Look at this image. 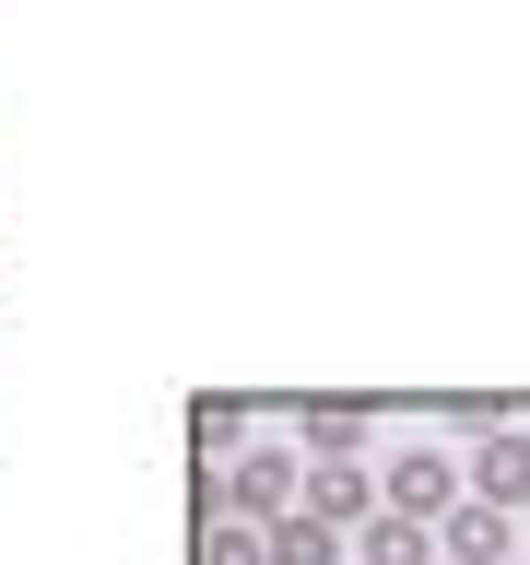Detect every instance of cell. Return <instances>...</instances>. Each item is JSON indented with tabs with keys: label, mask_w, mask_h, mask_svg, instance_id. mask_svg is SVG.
Instances as JSON below:
<instances>
[{
	"label": "cell",
	"mask_w": 530,
	"mask_h": 565,
	"mask_svg": "<svg viewBox=\"0 0 530 565\" xmlns=\"http://www.w3.org/2000/svg\"><path fill=\"white\" fill-rule=\"evenodd\" d=\"M295 494H307V459H283V448H247V459H224V519H247V530H283V519H295Z\"/></svg>",
	"instance_id": "1"
},
{
	"label": "cell",
	"mask_w": 530,
	"mask_h": 565,
	"mask_svg": "<svg viewBox=\"0 0 530 565\" xmlns=\"http://www.w3.org/2000/svg\"><path fill=\"white\" fill-rule=\"evenodd\" d=\"M471 507H507V519L530 507V436L519 424H495L484 448H471Z\"/></svg>",
	"instance_id": "3"
},
{
	"label": "cell",
	"mask_w": 530,
	"mask_h": 565,
	"mask_svg": "<svg viewBox=\"0 0 530 565\" xmlns=\"http://www.w3.org/2000/svg\"><path fill=\"white\" fill-rule=\"evenodd\" d=\"M353 554H365V565H424V554H436V530H424V519H365Z\"/></svg>",
	"instance_id": "7"
},
{
	"label": "cell",
	"mask_w": 530,
	"mask_h": 565,
	"mask_svg": "<svg viewBox=\"0 0 530 565\" xmlns=\"http://www.w3.org/2000/svg\"><path fill=\"white\" fill-rule=\"evenodd\" d=\"M295 424H307V448H318V459H353L365 436H378V413H365V401H307Z\"/></svg>",
	"instance_id": "6"
},
{
	"label": "cell",
	"mask_w": 530,
	"mask_h": 565,
	"mask_svg": "<svg viewBox=\"0 0 530 565\" xmlns=\"http://www.w3.org/2000/svg\"><path fill=\"white\" fill-rule=\"evenodd\" d=\"M189 436H201V459L236 448V436H247V401H201V413H189Z\"/></svg>",
	"instance_id": "10"
},
{
	"label": "cell",
	"mask_w": 530,
	"mask_h": 565,
	"mask_svg": "<svg viewBox=\"0 0 530 565\" xmlns=\"http://www.w3.org/2000/svg\"><path fill=\"white\" fill-rule=\"evenodd\" d=\"M201 565H272V530H247V519H212V530H201Z\"/></svg>",
	"instance_id": "9"
},
{
	"label": "cell",
	"mask_w": 530,
	"mask_h": 565,
	"mask_svg": "<svg viewBox=\"0 0 530 565\" xmlns=\"http://www.w3.org/2000/svg\"><path fill=\"white\" fill-rule=\"evenodd\" d=\"M272 565H342V530H318L307 507H295V519L272 530Z\"/></svg>",
	"instance_id": "8"
},
{
	"label": "cell",
	"mask_w": 530,
	"mask_h": 565,
	"mask_svg": "<svg viewBox=\"0 0 530 565\" xmlns=\"http://www.w3.org/2000/svg\"><path fill=\"white\" fill-rule=\"evenodd\" d=\"M307 519L318 530H353V519H389V507H378V483H365L353 459H318V471H307Z\"/></svg>",
	"instance_id": "4"
},
{
	"label": "cell",
	"mask_w": 530,
	"mask_h": 565,
	"mask_svg": "<svg viewBox=\"0 0 530 565\" xmlns=\"http://www.w3.org/2000/svg\"><path fill=\"white\" fill-rule=\"evenodd\" d=\"M459 483H471L459 459H436V448H401V459H389V519H424V530H436V519L459 507Z\"/></svg>",
	"instance_id": "2"
},
{
	"label": "cell",
	"mask_w": 530,
	"mask_h": 565,
	"mask_svg": "<svg viewBox=\"0 0 530 565\" xmlns=\"http://www.w3.org/2000/svg\"><path fill=\"white\" fill-rule=\"evenodd\" d=\"M436 554H459V565H519V530H507V507H448V519H436Z\"/></svg>",
	"instance_id": "5"
}]
</instances>
